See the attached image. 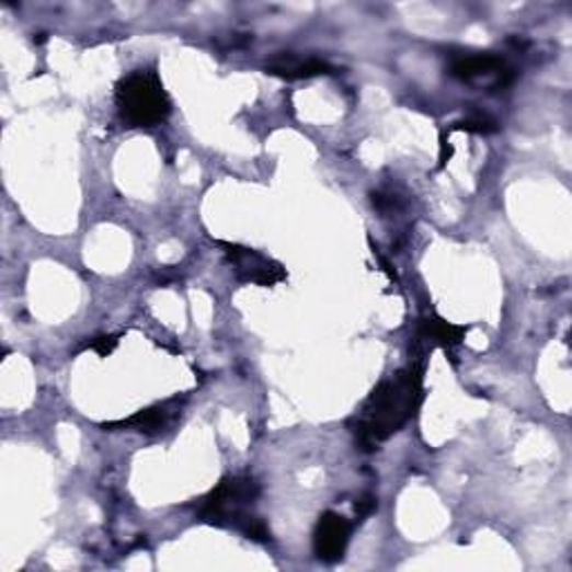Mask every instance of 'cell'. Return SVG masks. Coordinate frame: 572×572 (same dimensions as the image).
I'll list each match as a JSON object with an SVG mask.
<instances>
[{
  "label": "cell",
  "mask_w": 572,
  "mask_h": 572,
  "mask_svg": "<svg viewBox=\"0 0 572 572\" xmlns=\"http://www.w3.org/2000/svg\"><path fill=\"white\" fill-rule=\"evenodd\" d=\"M425 369L423 365H408L382 380L365 400L356 414V443L365 451L378 449L380 443L403 430L421 410L425 398Z\"/></svg>",
  "instance_id": "cell-1"
},
{
  "label": "cell",
  "mask_w": 572,
  "mask_h": 572,
  "mask_svg": "<svg viewBox=\"0 0 572 572\" xmlns=\"http://www.w3.org/2000/svg\"><path fill=\"white\" fill-rule=\"evenodd\" d=\"M260 494L262 488L253 477H226L202 499L199 519L217 528H236L253 541H268L271 530L251 512Z\"/></svg>",
  "instance_id": "cell-2"
},
{
  "label": "cell",
  "mask_w": 572,
  "mask_h": 572,
  "mask_svg": "<svg viewBox=\"0 0 572 572\" xmlns=\"http://www.w3.org/2000/svg\"><path fill=\"white\" fill-rule=\"evenodd\" d=\"M114 103L128 128H155L168 119L170 96L155 70H135L114 85Z\"/></svg>",
  "instance_id": "cell-3"
},
{
  "label": "cell",
  "mask_w": 572,
  "mask_h": 572,
  "mask_svg": "<svg viewBox=\"0 0 572 572\" xmlns=\"http://www.w3.org/2000/svg\"><path fill=\"white\" fill-rule=\"evenodd\" d=\"M449 75L464 83L490 81L492 90L507 88L514 81V70L507 66V61L501 59L499 54L490 52L456 56L449 64Z\"/></svg>",
  "instance_id": "cell-4"
},
{
  "label": "cell",
  "mask_w": 572,
  "mask_h": 572,
  "mask_svg": "<svg viewBox=\"0 0 572 572\" xmlns=\"http://www.w3.org/2000/svg\"><path fill=\"white\" fill-rule=\"evenodd\" d=\"M224 249L226 262L233 266L240 282L258 284V286H273L286 279V271L275 260L262 255L255 249H247L231 242H217Z\"/></svg>",
  "instance_id": "cell-5"
},
{
  "label": "cell",
  "mask_w": 572,
  "mask_h": 572,
  "mask_svg": "<svg viewBox=\"0 0 572 572\" xmlns=\"http://www.w3.org/2000/svg\"><path fill=\"white\" fill-rule=\"evenodd\" d=\"M352 522L338 512H324L313 530V552L324 563H335L347 552L352 539Z\"/></svg>",
  "instance_id": "cell-6"
},
{
  "label": "cell",
  "mask_w": 572,
  "mask_h": 572,
  "mask_svg": "<svg viewBox=\"0 0 572 572\" xmlns=\"http://www.w3.org/2000/svg\"><path fill=\"white\" fill-rule=\"evenodd\" d=\"M335 68L316 56H300L296 52H277L266 61V75L298 81V79H313V77H327L333 75Z\"/></svg>",
  "instance_id": "cell-7"
},
{
  "label": "cell",
  "mask_w": 572,
  "mask_h": 572,
  "mask_svg": "<svg viewBox=\"0 0 572 572\" xmlns=\"http://www.w3.org/2000/svg\"><path fill=\"white\" fill-rule=\"evenodd\" d=\"M180 412L178 400H165V403L152 405L148 410H141L128 419L122 421H110L103 423V430H128V432H141V434H157L161 432L170 421L175 419V414Z\"/></svg>",
  "instance_id": "cell-8"
},
{
  "label": "cell",
  "mask_w": 572,
  "mask_h": 572,
  "mask_svg": "<svg viewBox=\"0 0 572 572\" xmlns=\"http://www.w3.org/2000/svg\"><path fill=\"white\" fill-rule=\"evenodd\" d=\"M470 327H464V324H454V322H447L438 316H427L419 322V338L430 342V345H436V347H456L461 345V342L466 340Z\"/></svg>",
  "instance_id": "cell-9"
},
{
  "label": "cell",
  "mask_w": 572,
  "mask_h": 572,
  "mask_svg": "<svg viewBox=\"0 0 572 572\" xmlns=\"http://www.w3.org/2000/svg\"><path fill=\"white\" fill-rule=\"evenodd\" d=\"M451 130H464V133H474V135H492L499 130V124L490 117V114H470L464 122L454 124Z\"/></svg>",
  "instance_id": "cell-10"
},
{
  "label": "cell",
  "mask_w": 572,
  "mask_h": 572,
  "mask_svg": "<svg viewBox=\"0 0 572 572\" xmlns=\"http://www.w3.org/2000/svg\"><path fill=\"white\" fill-rule=\"evenodd\" d=\"M119 345V335H101L94 342H88V350L96 352L101 358H107Z\"/></svg>",
  "instance_id": "cell-11"
},
{
  "label": "cell",
  "mask_w": 572,
  "mask_h": 572,
  "mask_svg": "<svg viewBox=\"0 0 572 572\" xmlns=\"http://www.w3.org/2000/svg\"><path fill=\"white\" fill-rule=\"evenodd\" d=\"M376 507H378V503H376V499L371 494H365V496H361L356 501V514H358L361 519H367L369 514L376 512Z\"/></svg>",
  "instance_id": "cell-12"
}]
</instances>
